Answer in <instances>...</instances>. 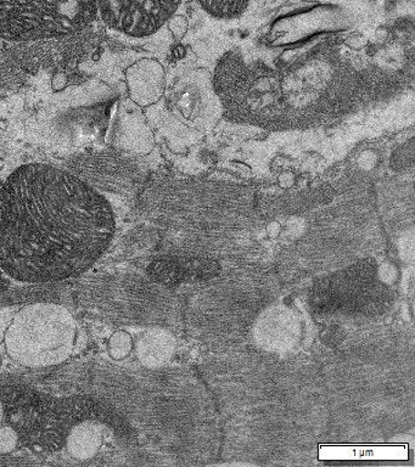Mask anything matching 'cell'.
I'll return each instance as SVG.
<instances>
[{
  "label": "cell",
  "instance_id": "6da1fadb",
  "mask_svg": "<svg viewBox=\"0 0 415 467\" xmlns=\"http://www.w3.org/2000/svg\"><path fill=\"white\" fill-rule=\"evenodd\" d=\"M114 234L110 203L68 171L26 164L0 188V268L21 283L81 275Z\"/></svg>",
  "mask_w": 415,
  "mask_h": 467
},
{
  "label": "cell",
  "instance_id": "7a4b0ae2",
  "mask_svg": "<svg viewBox=\"0 0 415 467\" xmlns=\"http://www.w3.org/2000/svg\"><path fill=\"white\" fill-rule=\"evenodd\" d=\"M0 400L20 443L36 452L61 451L70 431L86 420L112 429L122 425L114 409L90 397L56 398L24 386H6L0 389Z\"/></svg>",
  "mask_w": 415,
  "mask_h": 467
},
{
  "label": "cell",
  "instance_id": "3957f363",
  "mask_svg": "<svg viewBox=\"0 0 415 467\" xmlns=\"http://www.w3.org/2000/svg\"><path fill=\"white\" fill-rule=\"evenodd\" d=\"M78 324L70 310L57 303L24 306L5 332L10 359L28 368L56 367L74 353Z\"/></svg>",
  "mask_w": 415,
  "mask_h": 467
},
{
  "label": "cell",
  "instance_id": "277c9868",
  "mask_svg": "<svg viewBox=\"0 0 415 467\" xmlns=\"http://www.w3.org/2000/svg\"><path fill=\"white\" fill-rule=\"evenodd\" d=\"M97 17V0H0V38L26 43L71 36Z\"/></svg>",
  "mask_w": 415,
  "mask_h": 467
},
{
  "label": "cell",
  "instance_id": "5b68a950",
  "mask_svg": "<svg viewBox=\"0 0 415 467\" xmlns=\"http://www.w3.org/2000/svg\"><path fill=\"white\" fill-rule=\"evenodd\" d=\"M184 0H97L98 16L109 28L130 36H148L172 18Z\"/></svg>",
  "mask_w": 415,
  "mask_h": 467
},
{
  "label": "cell",
  "instance_id": "8992f818",
  "mask_svg": "<svg viewBox=\"0 0 415 467\" xmlns=\"http://www.w3.org/2000/svg\"><path fill=\"white\" fill-rule=\"evenodd\" d=\"M104 441L103 423L86 420L70 431L65 441V447L72 458L78 462H87L96 458Z\"/></svg>",
  "mask_w": 415,
  "mask_h": 467
},
{
  "label": "cell",
  "instance_id": "52a82bcc",
  "mask_svg": "<svg viewBox=\"0 0 415 467\" xmlns=\"http://www.w3.org/2000/svg\"><path fill=\"white\" fill-rule=\"evenodd\" d=\"M206 13L217 18H234L240 16L249 6L250 0H195Z\"/></svg>",
  "mask_w": 415,
  "mask_h": 467
},
{
  "label": "cell",
  "instance_id": "ba28073f",
  "mask_svg": "<svg viewBox=\"0 0 415 467\" xmlns=\"http://www.w3.org/2000/svg\"><path fill=\"white\" fill-rule=\"evenodd\" d=\"M132 336L127 331H115L108 342V352L114 360H125L133 349Z\"/></svg>",
  "mask_w": 415,
  "mask_h": 467
},
{
  "label": "cell",
  "instance_id": "9c48e42d",
  "mask_svg": "<svg viewBox=\"0 0 415 467\" xmlns=\"http://www.w3.org/2000/svg\"><path fill=\"white\" fill-rule=\"evenodd\" d=\"M19 444V434L12 426H0V455L12 454Z\"/></svg>",
  "mask_w": 415,
  "mask_h": 467
},
{
  "label": "cell",
  "instance_id": "30bf717a",
  "mask_svg": "<svg viewBox=\"0 0 415 467\" xmlns=\"http://www.w3.org/2000/svg\"><path fill=\"white\" fill-rule=\"evenodd\" d=\"M5 405H3V401L0 400V425H2V422L5 421Z\"/></svg>",
  "mask_w": 415,
  "mask_h": 467
},
{
  "label": "cell",
  "instance_id": "8fae6325",
  "mask_svg": "<svg viewBox=\"0 0 415 467\" xmlns=\"http://www.w3.org/2000/svg\"><path fill=\"white\" fill-rule=\"evenodd\" d=\"M2 343H5V332L2 330V327H0V346Z\"/></svg>",
  "mask_w": 415,
  "mask_h": 467
},
{
  "label": "cell",
  "instance_id": "7c38bea8",
  "mask_svg": "<svg viewBox=\"0 0 415 467\" xmlns=\"http://www.w3.org/2000/svg\"><path fill=\"white\" fill-rule=\"evenodd\" d=\"M2 280H3L2 277H0V283H2Z\"/></svg>",
  "mask_w": 415,
  "mask_h": 467
}]
</instances>
